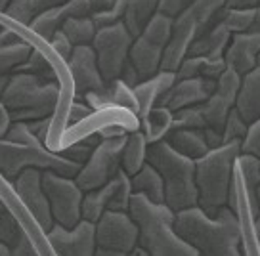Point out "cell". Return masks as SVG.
Listing matches in <instances>:
<instances>
[{"label": "cell", "instance_id": "cell-1", "mask_svg": "<svg viewBox=\"0 0 260 256\" xmlns=\"http://www.w3.org/2000/svg\"><path fill=\"white\" fill-rule=\"evenodd\" d=\"M174 230L197 256H243L241 224L232 208H222L214 218L199 207L176 212Z\"/></svg>", "mask_w": 260, "mask_h": 256}, {"label": "cell", "instance_id": "cell-2", "mask_svg": "<svg viewBox=\"0 0 260 256\" xmlns=\"http://www.w3.org/2000/svg\"><path fill=\"white\" fill-rule=\"evenodd\" d=\"M128 214L138 226V248L147 256H197L176 233V214L167 205H153L146 197L134 195Z\"/></svg>", "mask_w": 260, "mask_h": 256}, {"label": "cell", "instance_id": "cell-3", "mask_svg": "<svg viewBox=\"0 0 260 256\" xmlns=\"http://www.w3.org/2000/svg\"><path fill=\"white\" fill-rule=\"evenodd\" d=\"M239 155L241 144L232 142L224 144L218 149H212L203 159L195 163V184L199 193L197 207L207 216L214 218L222 208L228 207Z\"/></svg>", "mask_w": 260, "mask_h": 256}, {"label": "cell", "instance_id": "cell-4", "mask_svg": "<svg viewBox=\"0 0 260 256\" xmlns=\"http://www.w3.org/2000/svg\"><path fill=\"white\" fill-rule=\"evenodd\" d=\"M61 92L59 82H44L27 73H14L0 98V104L8 109L12 122L56 119Z\"/></svg>", "mask_w": 260, "mask_h": 256}, {"label": "cell", "instance_id": "cell-5", "mask_svg": "<svg viewBox=\"0 0 260 256\" xmlns=\"http://www.w3.org/2000/svg\"><path fill=\"white\" fill-rule=\"evenodd\" d=\"M147 163L161 174L165 205L174 214L197 207L199 193L195 184V161L182 157L167 142H159L147 147Z\"/></svg>", "mask_w": 260, "mask_h": 256}, {"label": "cell", "instance_id": "cell-6", "mask_svg": "<svg viewBox=\"0 0 260 256\" xmlns=\"http://www.w3.org/2000/svg\"><path fill=\"white\" fill-rule=\"evenodd\" d=\"M37 168L41 172H56L59 176L75 178L81 170V165L63 159L59 153L50 151L46 145H17L8 140H0V174L8 182L29 170Z\"/></svg>", "mask_w": 260, "mask_h": 256}, {"label": "cell", "instance_id": "cell-7", "mask_svg": "<svg viewBox=\"0 0 260 256\" xmlns=\"http://www.w3.org/2000/svg\"><path fill=\"white\" fill-rule=\"evenodd\" d=\"M42 187L48 199L54 222L65 230H75L82 222L84 191L75 178L59 176L56 172H42Z\"/></svg>", "mask_w": 260, "mask_h": 256}, {"label": "cell", "instance_id": "cell-8", "mask_svg": "<svg viewBox=\"0 0 260 256\" xmlns=\"http://www.w3.org/2000/svg\"><path fill=\"white\" fill-rule=\"evenodd\" d=\"M126 138V136H124ZM124 138L117 140H102L94 149L88 163H84L75 176V182L84 193L94 191L107 185L111 180L119 176L122 170L121 153L124 145Z\"/></svg>", "mask_w": 260, "mask_h": 256}, {"label": "cell", "instance_id": "cell-9", "mask_svg": "<svg viewBox=\"0 0 260 256\" xmlns=\"http://www.w3.org/2000/svg\"><path fill=\"white\" fill-rule=\"evenodd\" d=\"M132 42L134 39L130 37V33L122 23L98 31L96 39L92 42V48L96 52L98 67L106 84L121 77L124 65L128 63Z\"/></svg>", "mask_w": 260, "mask_h": 256}, {"label": "cell", "instance_id": "cell-10", "mask_svg": "<svg viewBox=\"0 0 260 256\" xmlns=\"http://www.w3.org/2000/svg\"><path fill=\"white\" fill-rule=\"evenodd\" d=\"M98 248L134 252L138 248V226L128 212L107 210L96 222Z\"/></svg>", "mask_w": 260, "mask_h": 256}, {"label": "cell", "instance_id": "cell-11", "mask_svg": "<svg viewBox=\"0 0 260 256\" xmlns=\"http://www.w3.org/2000/svg\"><path fill=\"white\" fill-rule=\"evenodd\" d=\"M239 86H241V77L232 69H226V73L216 80L214 94L203 105H199V111L203 115L207 128L216 130V132L224 130V124H226L230 113L236 109Z\"/></svg>", "mask_w": 260, "mask_h": 256}, {"label": "cell", "instance_id": "cell-12", "mask_svg": "<svg viewBox=\"0 0 260 256\" xmlns=\"http://www.w3.org/2000/svg\"><path fill=\"white\" fill-rule=\"evenodd\" d=\"M12 185H14L17 199L21 201V205L27 208V212L35 218L37 224L41 226L42 232L48 233L56 226V222H54L46 193H44V187H42L41 170H37V168L25 170L16 178V182Z\"/></svg>", "mask_w": 260, "mask_h": 256}, {"label": "cell", "instance_id": "cell-13", "mask_svg": "<svg viewBox=\"0 0 260 256\" xmlns=\"http://www.w3.org/2000/svg\"><path fill=\"white\" fill-rule=\"evenodd\" d=\"M50 248L56 256H96V224L82 220L75 230L54 226L46 233Z\"/></svg>", "mask_w": 260, "mask_h": 256}, {"label": "cell", "instance_id": "cell-14", "mask_svg": "<svg viewBox=\"0 0 260 256\" xmlns=\"http://www.w3.org/2000/svg\"><path fill=\"white\" fill-rule=\"evenodd\" d=\"M67 71L71 75V88L79 100L88 94L102 92L106 80L98 67V57L92 46H79L73 50V56L67 61Z\"/></svg>", "mask_w": 260, "mask_h": 256}, {"label": "cell", "instance_id": "cell-15", "mask_svg": "<svg viewBox=\"0 0 260 256\" xmlns=\"http://www.w3.org/2000/svg\"><path fill=\"white\" fill-rule=\"evenodd\" d=\"M92 16V0H69V2H57L56 6L42 12L31 23L29 31L42 42H50L56 33L61 31V27L67 19L73 17H90Z\"/></svg>", "mask_w": 260, "mask_h": 256}, {"label": "cell", "instance_id": "cell-16", "mask_svg": "<svg viewBox=\"0 0 260 256\" xmlns=\"http://www.w3.org/2000/svg\"><path fill=\"white\" fill-rule=\"evenodd\" d=\"M216 82L207 79H186L176 80L171 92L162 98V102L157 107H167L169 111L178 113L189 107L203 105L209 98L214 94Z\"/></svg>", "mask_w": 260, "mask_h": 256}, {"label": "cell", "instance_id": "cell-17", "mask_svg": "<svg viewBox=\"0 0 260 256\" xmlns=\"http://www.w3.org/2000/svg\"><path fill=\"white\" fill-rule=\"evenodd\" d=\"M32 44L16 27L0 23V77H12L29 59Z\"/></svg>", "mask_w": 260, "mask_h": 256}, {"label": "cell", "instance_id": "cell-18", "mask_svg": "<svg viewBox=\"0 0 260 256\" xmlns=\"http://www.w3.org/2000/svg\"><path fill=\"white\" fill-rule=\"evenodd\" d=\"M260 56V37L252 33H243V35H234L232 42L224 54L228 69L236 71L239 77H245L256 67Z\"/></svg>", "mask_w": 260, "mask_h": 256}, {"label": "cell", "instance_id": "cell-19", "mask_svg": "<svg viewBox=\"0 0 260 256\" xmlns=\"http://www.w3.org/2000/svg\"><path fill=\"white\" fill-rule=\"evenodd\" d=\"M165 50H167V46H162L159 42L147 39L146 35H140L138 39H134L128 54V61L138 71L140 79L142 80L153 79L155 75L161 73Z\"/></svg>", "mask_w": 260, "mask_h": 256}, {"label": "cell", "instance_id": "cell-20", "mask_svg": "<svg viewBox=\"0 0 260 256\" xmlns=\"http://www.w3.org/2000/svg\"><path fill=\"white\" fill-rule=\"evenodd\" d=\"M174 82H176V73L161 71L159 75H155L153 79L142 80L138 86L132 90L136 104H138V119H144L147 113L161 104L162 98L174 86Z\"/></svg>", "mask_w": 260, "mask_h": 256}, {"label": "cell", "instance_id": "cell-21", "mask_svg": "<svg viewBox=\"0 0 260 256\" xmlns=\"http://www.w3.org/2000/svg\"><path fill=\"white\" fill-rule=\"evenodd\" d=\"M232 33L224 25V19L220 23L212 25L211 29H207L203 35H199L195 42L189 48V54L187 56L193 57H209V59H220L224 57L228 46L232 42Z\"/></svg>", "mask_w": 260, "mask_h": 256}, {"label": "cell", "instance_id": "cell-22", "mask_svg": "<svg viewBox=\"0 0 260 256\" xmlns=\"http://www.w3.org/2000/svg\"><path fill=\"white\" fill-rule=\"evenodd\" d=\"M236 109L247 124H252L260 117V56L256 67L245 77H241Z\"/></svg>", "mask_w": 260, "mask_h": 256}, {"label": "cell", "instance_id": "cell-23", "mask_svg": "<svg viewBox=\"0 0 260 256\" xmlns=\"http://www.w3.org/2000/svg\"><path fill=\"white\" fill-rule=\"evenodd\" d=\"M167 144L171 145L176 153H180L182 157H186L189 161L203 159L209 149V144L205 140L203 130H189V128H174L171 134L165 140Z\"/></svg>", "mask_w": 260, "mask_h": 256}, {"label": "cell", "instance_id": "cell-24", "mask_svg": "<svg viewBox=\"0 0 260 256\" xmlns=\"http://www.w3.org/2000/svg\"><path fill=\"white\" fill-rule=\"evenodd\" d=\"M228 65L224 57L220 59H209V57H193L187 56L182 65L176 71V80H186V79H207V80H216L226 73Z\"/></svg>", "mask_w": 260, "mask_h": 256}, {"label": "cell", "instance_id": "cell-25", "mask_svg": "<svg viewBox=\"0 0 260 256\" xmlns=\"http://www.w3.org/2000/svg\"><path fill=\"white\" fill-rule=\"evenodd\" d=\"M147 147H149V144H147L142 130H134V132L126 134L121 153V165L122 170L130 178L136 176L140 170L147 165Z\"/></svg>", "mask_w": 260, "mask_h": 256}, {"label": "cell", "instance_id": "cell-26", "mask_svg": "<svg viewBox=\"0 0 260 256\" xmlns=\"http://www.w3.org/2000/svg\"><path fill=\"white\" fill-rule=\"evenodd\" d=\"M57 0H12L8 4V10L0 19L10 21V23H17V27L29 29L31 23L41 16L42 12L56 6Z\"/></svg>", "mask_w": 260, "mask_h": 256}, {"label": "cell", "instance_id": "cell-27", "mask_svg": "<svg viewBox=\"0 0 260 256\" xmlns=\"http://www.w3.org/2000/svg\"><path fill=\"white\" fill-rule=\"evenodd\" d=\"M157 0H126V8L122 16V25L126 27L132 39H138L146 31L147 23L157 14Z\"/></svg>", "mask_w": 260, "mask_h": 256}, {"label": "cell", "instance_id": "cell-28", "mask_svg": "<svg viewBox=\"0 0 260 256\" xmlns=\"http://www.w3.org/2000/svg\"><path fill=\"white\" fill-rule=\"evenodd\" d=\"M172 128H174V113L169 111L167 107H155L144 119H140V130L144 132L149 145L165 142L172 132Z\"/></svg>", "mask_w": 260, "mask_h": 256}, {"label": "cell", "instance_id": "cell-29", "mask_svg": "<svg viewBox=\"0 0 260 256\" xmlns=\"http://www.w3.org/2000/svg\"><path fill=\"white\" fill-rule=\"evenodd\" d=\"M130 180H132V191H134V195H142V197H146L153 205H165V184H162V178L149 163Z\"/></svg>", "mask_w": 260, "mask_h": 256}, {"label": "cell", "instance_id": "cell-30", "mask_svg": "<svg viewBox=\"0 0 260 256\" xmlns=\"http://www.w3.org/2000/svg\"><path fill=\"white\" fill-rule=\"evenodd\" d=\"M236 170L239 178H241V182H243L245 189H247V195H249V201H251L252 207V214H254V218H258L260 212L258 205H256V189L260 185V159L254 157V155L241 153L237 157Z\"/></svg>", "mask_w": 260, "mask_h": 256}, {"label": "cell", "instance_id": "cell-31", "mask_svg": "<svg viewBox=\"0 0 260 256\" xmlns=\"http://www.w3.org/2000/svg\"><path fill=\"white\" fill-rule=\"evenodd\" d=\"M111 197H113V180L107 185H104V187H100V189L84 193V199H82V220L90 222V224H96L98 220L109 210Z\"/></svg>", "mask_w": 260, "mask_h": 256}, {"label": "cell", "instance_id": "cell-32", "mask_svg": "<svg viewBox=\"0 0 260 256\" xmlns=\"http://www.w3.org/2000/svg\"><path fill=\"white\" fill-rule=\"evenodd\" d=\"M124 8H126V0H92V21L96 25V29H107L113 25L122 23V16H124Z\"/></svg>", "mask_w": 260, "mask_h": 256}, {"label": "cell", "instance_id": "cell-33", "mask_svg": "<svg viewBox=\"0 0 260 256\" xmlns=\"http://www.w3.org/2000/svg\"><path fill=\"white\" fill-rule=\"evenodd\" d=\"M61 33L71 40L75 48H79V46H92V42L98 35V29L92 21V17H73V19L65 21Z\"/></svg>", "mask_w": 260, "mask_h": 256}, {"label": "cell", "instance_id": "cell-34", "mask_svg": "<svg viewBox=\"0 0 260 256\" xmlns=\"http://www.w3.org/2000/svg\"><path fill=\"white\" fill-rule=\"evenodd\" d=\"M6 191H8V189H6ZM12 193H14V185H12ZM12 193H10V197H12ZM6 197H8V195H6ZM10 197H8V208L0 214V243L6 245L8 248H12L17 241L21 239L23 228H21V222H19V218H17V212L14 210L12 203H10Z\"/></svg>", "mask_w": 260, "mask_h": 256}, {"label": "cell", "instance_id": "cell-35", "mask_svg": "<svg viewBox=\"0 0 260 256\" xmlns=\"http://www.w3.org/2000/svg\"><path fill=\"white\" fill-rule=\"evenodd\" d=\"M100 142H102V140H100L98 134H90V136L79 138L73 144L65 145L63 149L59 151V155H61L63 159L71 161L75 165H81L82 167L84 163H88V159L92 157V153H94V149L98 147Z\"/></svg>", "mask_w": 260, "mask_h": 256}, {"label": "cell", "instance_id": "cell-36", "mask_svg": "<svg viewBox=\"0 0 260 256\" xmlns=\"http://www.w3.org/2000/svg\"><path fill=\"white\" fill-rule=\"evenodd\" d=\"M132 197H134L132 180H130V176L124 170H121L119 176L113 180V197H111V203H109V210H113V212H128Z\"/></svg>", "mask_w": 260, "mask_h": 256}, {"label": "cell", "instance_id": "cell-37", "mask_svg": "<svg viewBox=\"0 0 260 256\" xmlns=\"http://www.w3.org/2000/svg\"><path fill=\"white\" fill-rule=\"evenodd\" d=\"M258 6H256V8H258ZM256 8L236 10V8L226 6V10H224V25L230 29L232 35H243V33H249L252 21H254Z\"/></svg>", "mask_w": 260, "mask_h": 256}, {"label": "cell", "instance_id": "cell-38", "mask_svg": "<svg viewBox=\"0 0 260 256\" xmlns=\"http://www.w3.org/2000/svg\"><path fill=\"white\" fill-rule=\"evenodd\" d=\"M249 132V124L243 120V117L237 113V109L230 113L224 130H222V136H224V144H232V142H239L243 144V140L247 138Z\"/></svg>", "mask_w": 260, "mask_h": 256}, {"label": "cell", "instance_id": "cell-39", "mask_svg": "<svg viewBox=\"0 0 260 256\" xmlns=\"http://www.w3.org/2000/svg\"><path fill=\"white\" fill-rule=\"evenodd\" d=\"M94 117V111L90 109L88 105L84 104L82 100H73L69 107H67V115H65V120H67V128L79 126L82 122H86L88 119Z\"/></svg>", "mask_w": 260, "mask_h": 256}, {"label": "cell", "instance_id": "cell-40", "mask_svg": "<svg viewBox=\"0 0 260 256\" xmlns=\"http://www.w3.org/2000/svg\"><path fill=\"white\" fill-rule=\"evenodd\" d=\"M4 140H8L12 144L17 145H42L37 138L31 134V130L27 126V122H12L8 134Z\"/></svg>", "mask_w": 260, "mask_h": 256}, {"label": "cell", "instance_id": "cell-41", "mask_svg": "<svg viewBox=\"0 0 260 256\" xmlns=\"http://www.w3.org/2000/svg\"><path fill=\"white\" fill-rule=\"evenodd\" d=\"M48 46H50V50L54 52V56H57V59L65 65H67V61H69V57L73 56L75 46L71 44V40L67 39L61 31L54 35V39L48 42Z\"/></svg>", "mask_w": 260, "mask_h": 256}, {"label": "cell", "instance_id": "cell-42", "mask_svg": "<svg viewBox=\"0 0 260 256\" xmlns=\"http://www.w3.org/2000/svg\"><path fill=\"white\" fill-rule=\"evenodd\" d=\"M46 243H48V239L41 241V243H32V241L29 239V235H27L25 230H23L21 239L17 241L16 245L10 248V252H12V256H42L41 247H44Z\"/></svg>", "mask_w": 260, "mask_h": 256}, {"label": "cell", "instance_id": "cell-43", "mask_svg": "<svg viewBox=\"0 0 260 256\" xmlns=\"http://www.w3.org/2000/svg\"><path fill=\"white\" fill-rule=\"evenodd\" d=\"M241 153H247V155H254L260 159V117L252 124H249V132H247V138L241 144Z\"/></svg>", "mask_w": 260, "mask_h": 256}, {"label": "cell", "instance_id": "cell-44", "mask_svg": "<svg viewBox=\"0 0 260 256\" xmlns=\"http://www.w3.org/2000/svg\"><path fill=\"white\" fill-rule=\"evenodd\" d=\"M54 120L56 119H39L27 122V126L31 130V134L42 145H48V142L52 140V128H54Z\"/></svg>", "mask_w": 260, "mask_h": 256}, {"label": "cell", "instance_id": "cell-45", "mask_svg": "<svg viewBox=\"0 0 260 256\" xmlns=\"http://www.w3.org/2000/svg\"><path fill=\"white\" fill-rule=\"evenodd\" d=\"M191 2H186V0H159V4H157V12L161 14V16L169 17V19H178L184 12L187 10Z\"/></svg>", "mask_w": 260, "mask_h": 256}, {"label": "cell", "instance_id": "cell-46", "mask_svg": "<svg viewBox=\"0 0 260 256\" xmlns=\"http://www.w3.org/2000/svg\"><path fill=\"white\" fill-rule=\"evenodd\" d=\"M10 126H12V117H10L8 109L0 104V140H4V138H6Z\"/></svg>", "mask_w": 260, "mask_h": 256}, {"label": "cell", "instance_id": "cell-47", "mask_svg": "<svg viewBox=\"0 0 260 256\" xmlns=\"http://www.w3.org/2000/svg\"><path fill=\"white\" fill-rule=\"evenodd\" d=\"M96 256H140V248L134 252H119V250H106V248H98Z\"/></svg>", "mask_w": 260, "mask_h": 256}, {"label": "cell", "instance_id": "cell-48", "mask_svg": "<svg viewBox=\"0 0 260 256\" xmlns=\"http://www.w3.org/2000/svg\"><path fill=\"white\" fill-rule=\"evenodd\" d=\"M249 33H252V35H258V37H260V6L256 8V14H254V21H252Z\"/></svg>", "mask_w": 260, "mask_h": 256}, {"label": "cell", "instance_id": "cell-49", "mask_svg": "<svg viewBox=\"0 0 260 256\" xmlns=\"http://www.w3.org/2000/svg\"><path fill=\"white\" fill-rule=\"evenodd\" d=\"M254 237H256V243H258V247H260V216L254 220Z\"/></svg>", "mask_w": 260, "mask_h": 256}, {"label": "cell", "instance_id": "cell-50", "mask_svg": "<svg viewBox=\"0 0 260 256\" xmlns=\"http://www.w3.org/2000/svg\"><path fill=\"white\" fill-rule=\"evenodd\" d=\"M0 256H12L10 248L6 247V245H2V243H0Z\"/></svg>", "mask_w": 260, "mask_h": 256}, {"label": "cell", "instance_id": "cell-51", "mask_svg": "<svg viewBox=\"0 0 260 256\" xmlns=\"http://www.w3.org/2000/svg\"><path fill=\"white\" fill-rule=\"evenodd\" d=\"M256 205H258V212H260V185L258 189H256Z\"/></svg>", "mask_w": 260, "mask_h": 256}, {"label": "cell", "instance_id": "cell-52", "mask_svg": "<svg viewBox=\"0 0 260 256\" xmlns=\"http://www.w3.org/2000/svg\"><path fill=\"white\" fill-rule=\"evenodd\" d=\"M140 256H147V254L144 252V250H140Z\"/></svg>", "mask_w": 260, "mask_h": 256}]
</instances>
